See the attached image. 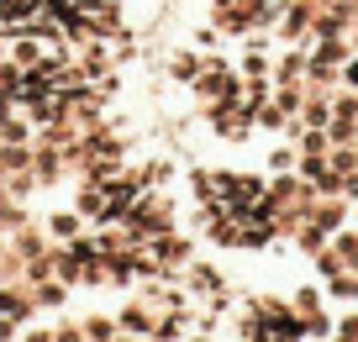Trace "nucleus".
Here are the masks:
<instances>
[{"mask_svg":"<svg viewBox=\"0 0 358 342\" xmlns=\"http://www.w3.org/2000/svg\"><path fill=\"white\" fill-rule=\"evenodd\" d=\"M348 79H353V85H358V64H353V69H348Z\"/></svg>","mask_w":358,"mask_h":342,"instance_id":"nucleus-1","label":"nucleus"}]
</instances>
